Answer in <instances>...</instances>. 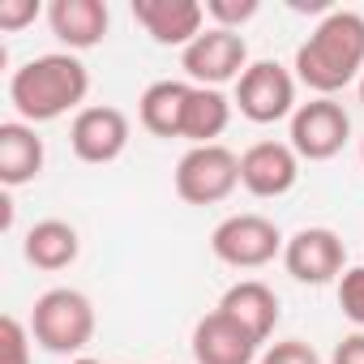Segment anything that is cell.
<instances>
[{"label":"cell","mask_w":364,"mask_h":364,"mask_svg":"<svg viewBox=\"0 0 364 364\" xmlns=\"http://www.w3.org/2000/svg\"><path fill=\"white\" fill-rule=\"evenodd\" d=\"M364 69V18L355 9H330L317 31L296 52V77L317 90V99H334Z\"/></svg>","instance_id":"1"},{"label":"cell","mask_w":364,"mask_h":364,"mask_svg":"<svg viewBox=\"0 0 364 364\" xmlns=\"http://www.w3.org/2000/svg\"><path fill=\"white\" fill-rule=\"evenodd\" d=\"M90 95V73L73 52H48L14 69L9 77V103L26 124L60 120L65 112H82Z\"/></svg>","instance_id":"2"},{"label":"cell","mask_w":364,"mask_h":364,"mask_svg":"<svg viewBox=\"0 0 364 364\" xmlns=\"http://www.w3.org/2000/svg\"><path fill=\"white\" fill-rule=\"evenodd\" d=\"M31 334L52 355H82L95 338V304L77 287H52L31 309Z\"/></svg>","instance_id":"3"},{"label":"cell","mask_w":364,"mask_h":364,"mask_svg":"<svg viewBox=\"0 0 364 364\" xmlns=\"http://www.w3.org/2000/svg\"><path fill=\"white\" fill-rule=\"evenodd\" d=\"M240 185V159L215 141V146H189L176 163V198L189 206H215L228 202Z\"/></svg>","instance_id":"4"},{"label":"cell","mask_w":364,"mask_h":364,"mask_svg":"<svg viewBox=\"0 0 364 364\" xmlns=\"http://www.w3.org/2000/svg\"><path fill=\"white\" fill-rule=\"evenodd\" d=\"M283 232L266 215H228L210 236L215 257L232 270H262L283 253Z\"/></svg>","instance_id":"5"},{"label":"cell","mask_w":364,"mask_h":364,"mask_svg":"<svg viewBox=\"0 0 364 364\" xmlns=\"http://www.w3.org/2000/svg\"><path fill=\"white\" fill-rule=\"evenodd\" d=\"M180 65H185L193 86H210L219 90L223 82H240L249 69V43L240 39V31H223L210 26L202 31L185 52H180Z\"/></svg>","instance_id":"6"},{"label":"cell","mask_w":364,"mask_h":364,"mask_svg":"<svg viewBox=\"0 0 364 364\" xmlns=\"http://www.w3.org/2000/svg\"><path fill=\"white\" fill-rule=\"evenodd\" d=\"M236 107L253 124H274L296 116V77L279 60H253L236 82Z\"/></svg>","instance_id":"7"},{"label":"cell","mask_w":364,"mask_h":364,"mask_svg":"<svg viewBox=\"0 0 364 364\" xmlns=\"http://www.w3.org/2000/svg\"><path fill=\"white\" fill-rule=\"evenodd\" d=\"M351 137V116L334 99H309L291 116V150L309 163L334 159Z\"/></svg>","instance_id":"8"},{"label":"cell","mask_w":364,"mask_h":364,"mask_svg":"<svg viewBox=\"0 0 364 364\" xmlns=\"http://www.w3.org/2000/svg\"><path fill=\"white\" fill-rule=\"evenodd\" d=\"M283 266H287V274L296 283L321 287L330 279H343V270H347V245L330 228H304V232H296L283 245Z\"/></svg>","instance_id":"9"},{"label":"cell","mask_w":364,"mask_h":364,"mask_svg":"<svg viewBox=\"0 0 364 364\" xmlns=\"http://www.w3.org/2000/svg\"><path fill=\"white\" fill-rule=\"evenodd\" d=\"M69 146L82 163H116L129 146V116L120 107H82L69 124Z\"/></svg>","instance_id":"10"},{"label":"cell","mask_w":364,"mask_h":364,"mask_svg":"<svg viewBox=\"0 0 364 364\" xmlns=\"http://www.w3.org/2000/svg\"><path fill=\"white\" fill-rule=\"evenodd\" d=\"M300 180V154L291 141H253L240 154V185L253 198H283Z\"/></svg>","instance_id":"11"},{"label":"cell","mask_w":364,"mask_h":364,"mask_svg":"<svg viewBox=\"0 0 364 364\" xmlns=\"http://www.w3.org/2000/svg\"><path fill=\"white\" fill-rule=\"evenodd\" d=\"M133 18L159 48L185 52L202 35L206 5H198V0H133Z\"/></svg>","instance_id":"12"},{"label":"cell","mask_w":364,"mask_h":364,"mask_svg":"<svg viewBox=\"0 0 364 364\" xmlns=\"http://www.w3.org/2000/svg\"><path fill=\"white\" fill-rule=\"evenodd\" d=\"M257 338L232 321L223 309L206 313L198 326H193V360L198 364H253L257 360Z\"/></svg>","instance_id":"13"},{"label":"cell","mask_w":364,"mask_h":364,"mask_svg":"<svg viewBox=\"0 0 364 364\" xmlns=\"http://www.w3.org/2000/svg\"><path fill=\"white\" fill-rule=\"evenodd\" d=\"M43 137L35 133V124L26 120H5L0 124V185L5 189H22L43 171Z\"/></svg>","instance_id":"14"},{"label":"cell","mask_w":364,"mask_h":364,"mask_svg":"<svg viewBox=\"0 0 364 364\" xmlns=\"http://www.w3.org/2000/svg\"><path fill=\"white\" fill-rule=\"evenodd\" d=\"M48 22L69 52H86V48H99L107 35V5L103 0H52Z\"/></svg>","instance_id":"15"},{"label":"cell","mask_w":364,"mask_h":364,"mask_svg":"<svg viewBox=\"0 0 364 364\" xmlns=\"http://www.w3.org/2000/svg\"><path fill=\"white\" fill-rule=\"evenodd\" d=\"M219 309H223L232 321H240L257 343H266V338L274 334V326H279V296H274L262 279H240V283H232V287L223 291Z\"/></svg>","instance_id":"16"},{"label":"cell","mask_w":364,"mask_h":364,"mask_svg":"<svg viewBox=\"0 0 364 364\" xmlns=\"http://www.w3.org/2000/svg\"><path fill=\"white\" fill-rule=\"evenodd\" d=\"M189 95H193V82H176V77L150 82L141 90V99H137V112H141L146 133H154V137H180V133H185Z\"/></svg>","instance_id":"17"},{"label":"cell","mask_w":364,"mask_h":364,"mask_svg":"<svg viewBox=\"0 0 364 364\" xmlns=\"http://www.w3.org/2000/svg\"><path fill=\"white\" fill-rule=\"evenodd\" d=\"M26 262L39 266V270H65L77 262L82 253V240H77V228L65 223V219H43L26 232V245H22Z\"/></svg>","instance_id":"18"},{"label":"cell","mask_w":364,"mask_h":364,"mask_svg":"<svg viewBox=\"0 0 364 364\" xmlns=\"http://www.w3.org/2000/svg\"><path fill=\"white\" fill-rule=\"evenodd\" d=\"M232 124V103L223 90H210V86H193L189 95V107H185V141L193 146H215V137Z\"/></svg>","instance_id":"19"},{"label":"cell","mask_w":364,"mask_h":364,"mask_svg":"<svg viewBox=\"0 0 364 364\" xmlns=\"http://www.w3.org/2000/svg\"><path fill=\"white\" fill-rule=\"evenodd\" d=\"M31 326L14 313L0 317V364H31Z\"/></svg>","instance_id":"20"},{"label":"cell","mask_w":364,"mask_h":364,"mask_svg":"<svg viewBox=\"0 0 364 364\" xmlns=\"http://www.w3.org/2000/svg\"><path fill=\"white\" fill-rule=\"evenodd\" d=\"M338 309L347 313V321H355L364 330V266H347L338 279Z\"/></svg>","instance_id":"21"},{"label":"cell","mask_w":364,"mask_h":364,"mask_svg":"<svg viewBox=\"0 0 364 364\" xmlns=\"http://www.w3.org/2000/svg\"><path fill=\"white\" fill-rule=\"evenodd\" d=\"M206 18H215V26L223 31H236L257 18V0H206Z\"/></svg>","instance_id":"22"},{"label":"cell","mask_w":364,"mask_h":364,"mask_svg":"<svg viewBox=\"0 0 364 364\" xmlns=\"http://www.w3.org/2000/svg\"><path fill=\"white\" fill-rule=\"evenodd\" d=\"M257 364H321V355H317L309 343H300V338H283V343H274L270 351H262Z\"/></svg>","instance_id":"23"},{"label":"cell","mask_w":364,"mask_h":364,"mask_svg":"<svg viewBox=\"0 0 364 364\" xmlns=\"http://www.w3.org/2000/svg\"><path fill=\"white\" fill-rule=\"evenodd\" d=\"M39 18V0H0V31H22Z\"/></svg>","instance_id":"24"},{"label":"cell","mask_w":364,"mask_h":364,"mask_svg":"<svg viewBox=\"0 0 364 364\" xmlns=\"http://www.w3.org/2000/svg\"><path fill=\"white\" fill-rule=\"evenodd\" d=\"M330 364H364V330H355V334L338 338V347H334Z\"/></svg>","instance_id":"25"},{"label":"cell","mask_w":364,"mask_h":364,"mask_svg":"<svg viewBox=\"0 0 364 364\" xmlns=\"http://www.w3.org/2000/svg\"><path fill=\"white\" fill-rule=\"evenodd\" d=\"M69 364H103V360H90V355H77V360H69Z\"/></svg>","instance_id":"26"},{"label":"cell","mask_w":364,"mask_h":364,"mask_svg":"<svg viewBox=\"0 0 364 364\" xmlns=\"http://www.w3.org/2000/svg\"><path fill=\"white\" fill-rule=\"evenodd\" d=\"M360 103H364V77H360Z\"/></svg>","instance_id":"27"},{"label":"cell","mask_w":364,"mask_h":364,"mask_svg":"<svg viewBox=\"0 0 364 364\" xmlns=\"http://www.w3.org/2000/svg\"><path fill=\"white\" fill-rule=\"evenodd\" d=\"M360 159H364V146H360Z\"/></svg>","instance_id":"28"}]
</instances>
